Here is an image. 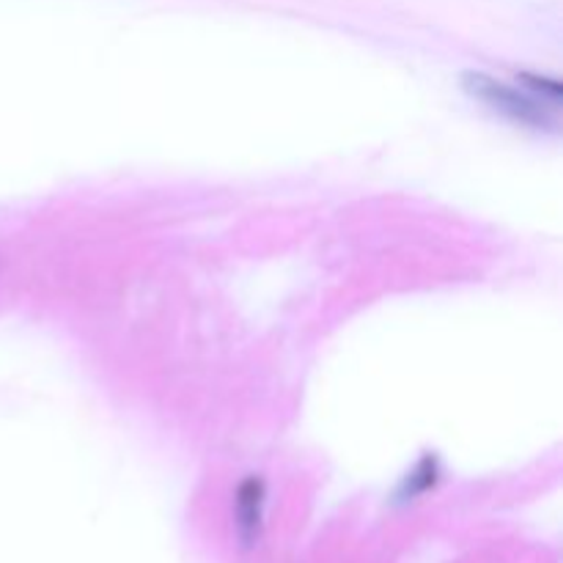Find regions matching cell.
<instances>
[{
	"label": "cell",
	"mask_w": 563,
	"mask_h": 563,
	"mask_svg": "<svg viewBox=\"0 0 563 563\" xmlns=\"http://www.w3.org/2000/svg\"><path fill=\"white\" fill-rule=\"evenodd\" d=\"M462 88L467 91V97L487 104L489 110L515 121V124L550 132L559 130V108L533 97V93H522L520 88L509 86V82L498 80V77L487 75V71H465L462 75Z\"/></svg>",
	"instance_id": "obj_1"
},
{
	"label": "cell",
	"mask_w": 563,
	"mask_h": 563,
	"mask_svg": "<svg viewBox=\"0 0 563 563\" xmlns=\"http://www.w3.org/2000/svg\"><path fill=\"white\" fill-rule=\"evenodd\" d=\"M434 484H438V460H434V456H423V460L418 462L416 471L407 476L405 489H401V498H416V495L432 489Z\"/></svg>",
	"instance_id": "obj_3"
},
{
	"label": "cell",
	"mask_w": 563,
	"mask_h": 563,
	"mask_svg": "<svg viewBox=\"0 0 563 563\" xmlns=\"http://www.w3.org/2000/svg\"><path fill=\"white\" fill-rule=\"evenodd\" d=\"M520 80L526 82L528 88H531L533 97L544 99V102L553 104V108H559V104H561V82L559 80H550V77L531 75V71H522Z\"/></svg>",
	"instance_id": "obj_4"
},
{
	"label": "cell",
	"mask_w": 563,
	"mask_h": 563,
	"mask_svg": "<svg viewBox=\"0 0 563 563\" xmlns=\"http://www.w3.org/2000/svg\"><path fill=\"white\" fill-rule=\"evenodd\" d=\"M264 482L258 476H247L236 489V528L245 544H253L262 533V517H264Z\"/></svg>",
	"instance_id": "obj_2"
}]
</instances>
